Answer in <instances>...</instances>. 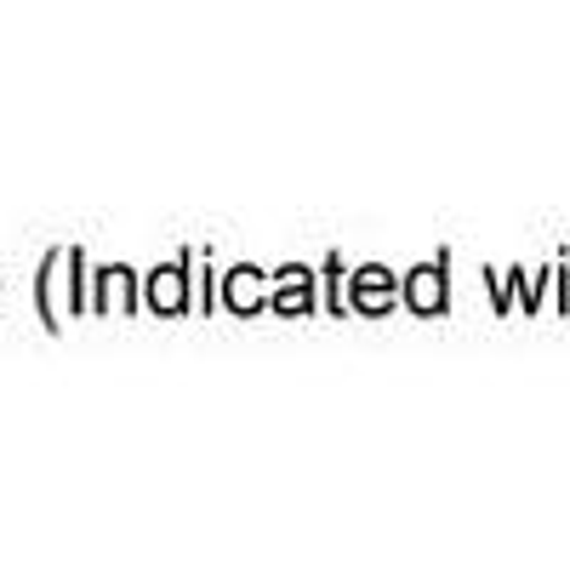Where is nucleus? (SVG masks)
<instances>
[{
  "mask_svg": "<svg viewBox=\"0 0 570 570\" xmlns=\"http://www.w3.org/2000/svg\"><path fill=\"white\" fill-rule=\"evenodd\" d=\"M149 297H155L160 308H183V279H177V268H160V279L149 285Z\"/></svg>",
  "mask_w": 570,
  "mask_h": 570,
  "instance_id": "f257e3e1",
  "label": "nucleus"
}]
</instances>
